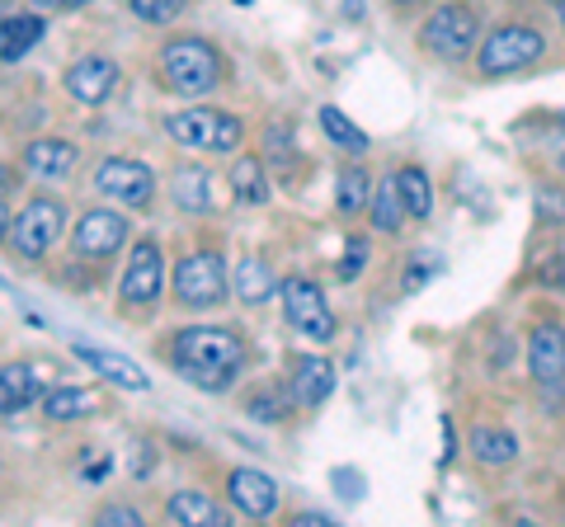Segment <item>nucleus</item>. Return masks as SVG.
Here are the masks:
<instances>
[{
	"label": "nucleus",
	"instance_id": "nucleus-1",
	"mask_svg": "<svg viewBox=\"0 0 565 527\" xmlns=\"http://www.w3.org/2000/svg\"><path fill=\"white\" fill-rule=\"evenodd\" d=\"M161 354L189 386H199L207 396H222L241 381L245 363H250V344L232 325H184V330H174Z\"/></svg>",
	"mask_w": 565,
	"mask_h": 527
},
{
	"label": "nucleus",
	"instance_id": "nucleus-2",
	"mask_svg": "<svg viewBox=\"0 0 565 527\" xmlns=\"http://www.w3.org/2000/svg\"><path fill=\"white\" fill-rule=\"evenodd\" d=\"M156 72H161V85L170 95H184V99H203L212 90H222L226 80V57L207 39H170L156 57Z\"/></svg>",
	"mask_w": 565,
	"mask_h": 527
},
{
	"label": "nucleus",
	"instance_id": "nucleus-3",
	"mask_svg": "<svg viewBox=\"0 0 565 527\" xmlns=\"http://www.w3.org/2000/svg\"><path fill=\"white\" fill-rule=\"evenodd\" d=\"M66 232V203L57 193H33V198L10 217V236L6 245L14 250V259H29V264H43L57 240Z\"/></svg>",
	"mask_w": 565,
	"mask_h": 527
},
{
	"label": "nucleus",
	"instance_id": "nucleus-4",
	"mask_svg": "<svg viewBox=\"0 0 565 527\" xmlns=\"http://www.w3.org/2000/svg\"><path fill=\"white\" fill-rule=\"evenodd\" d=\"M166 132H170V142H180L184 151H199V155H232L245 142V122L226 109H212V104L170 114Z\"/></svg>",
	"mask_w": 565,
	"mask_h": 527
},
{
	"label": "nucleus",
	"instance_id": "nucleus-5",
	"mask_svg": "<svg viewBox=\"0 0 565 527\" xmlns=\"http://www.w3.org/2000/svg\"><path fill=\"white\" fill-rule=\"evenodd\" d=\"M542 57H546V33H537L533 24H500L476 43V72L486 80L527 72V66Z\"/></svg>",
	"mask_w": 565,
	"mask_h": 527
},
{
	"label": "nucleus",
	"instance_id": "nucleus-6",
	"mask_svg": "<svg viewBox=\"0 0 565 527\" xmlns=\"http://www.w3.org/2000/svg\"><path fill=\"white\" fill-rule=\"evenodd\" d=\"M476 43H481V14L462 6V0L434 6L419 24V47L438 62H467Z\"/></svg>",
	"mask_w": 565,
	"mask_h": 527
},
{
	"label": "nucleus",
	"instance_id": "nucleus-7",
	"mask_svg": "<svg viewBox=\"0 0 565 527\" xmlns=\"http://www.w3.org/2000/svg\"><path fill=\"white\" fill-rule=\"evenodd\" d=\"M278 302H282V321H288L297 335L311 340V344H330L340 335V321H334V306L330 297L321 292V283L307 273H292L278 283Z\"/></svg>",
	"mask_w": 565,
	"mask_h": 527
},
{
	"label": "nucleus",
	"instance_id": "nucleus-8",
	"mask_svg": "<svg viewBox=\"0 0 565 527\" xmlns=\"http://www.w3.org/2000/svg\"><path fill=\"white\" fill-rule=\"evenodd\" d=\"M170 288H174V302L180 306L212 311L232 297V273H226L217 250H189V255H180V264H174Z\"/></svg>",
	"mask_w": 565,
	"mask_h": 527
},
{
	"label": "nucleus",
	"instance_id": "nucleus-9",
	"mask_svg": "<svg viewBox=\"0 0 565 527\" xmlns=\"http://www.w3.org/2000/svg\"><path fill=\"white\" fill-rule=\"evenodd\" d=\"M166 292V255L151 236L132 245L128 264H122V278H118V311L122 315H147Z\"/></svg>",
	"mask_w": 565,
	"mask_h": 527
},
{
	"label": "nucleus",
	"instance_id": "nucleus-10",
	"mask_svg": "<svg viewBox=\"0 0 565 527\" xmlns=\"http://www.w3.org/2000/svg\"><path fill=\"white\" fill-rule=\"evenodd\" d=\"M95 193L99 198L118 203L122 213H147L156 198V174L147 161H132V155H109L95 170Z\"/></svg>",
	"mask_w": 565,
	"mask_h": 527
},
{
	"label": "nucleus",
	"instance_id": "nucleus-11",
	"mask_svg": "<svg viewBox=\"0 0 565 527\" xmlns=\"http://www.w3.org/2000/svg\"><path fill=\"white\" fill-rule=\"evenodd\" d=\"M128 245V217L118 207H85L71 226V255L85 264H104Z\"/></svg>",
	"mask_w": 565,
	"mask_h": 527
},
{
	"label": "nucleus",
	"instance_id": "nucleus-12",
	"mask_svg": "<svg viewBox=\"0 0 565 527\" xmlns=\"http://www.w3.org/2000/svg\"><path fill=\"white\" fill-rule=\"evenodd\" d=\"M527 377L552 406L565 400V330L556 321H542L527 335Z\"/></svg>",
	"mask_w": 565,
	"mask_h": 527
},
{
	"label": "nucleus",
	"instance_id": "nucleus-13",
	"mask_svg": "<svg viewBox=\"0 0 565 527\" xmlns=\"http://www.w3.org/2000/svg\"><path fill=\"white\" fill-rule=\"evenodd\" d=\"M118 62L114 57H104V52H90V57H76L66 66V76H62V90L85 104V109H99L104 99H109L118 90Z\"/></svg>",
	"mask_w": 565,
	"mask_h": 527
},
{
	"label": "nucleus",
	"instance_id": "nucleus-14",
	"mask_svg": "<svg viewBox=\"0 0 565 527\" xmlns=\"http://www.w3.org/2000/svg\"><path fill=\"white\" fill-rule=\"evenodd\" d=\"M226 504H232V514L255 518V523L274 518L278 514V481L259 466H236L232 476H226Z\"/></svg>",
	"mask_w": 565,
	"mask_h": 527
},
{
	"label": "nucleus",
	"instance_id": "nucleus-15",
	"mask_svg": "<svg viewBox=\"0 0 565 527\" xmlns=\"http://www.w3.org/2000/svg\"><path fill=\"white\" fill-rule=\"evenodd\" d=\"M288 391L297 410H321L334 396V363H326L321 354H297L288 358Z\"/></svg>",
	"mask_w": 565,
	"mask_h": 527
},
{
	"label": "nucleus",
	"instance_id": "nucleus-16",
	"mask_svg": "<svg viewBox=\"0 0 565 527\" xmlns=\"http://www.w3.org/2000/svg\"><path fill=\"white\" fill-rule=\"evenodd\" d=\"M20 161L29 174H39V180H66L71 170L81 165V147L71 142V137H33V142H24Z\"/></svg>",
	"mask_w": 565,
	"mask_h": 527
},
{
	"label": "nucleus",
	"instance_id": "nucleus-17",
	"mask_svg": "<svg viewBox=\"0 0 565 527\" xmlns=\"http://www.w3.org/2000/svg\"><path fill=\"white\" fill-rule=\"evenodd\" d=\"M43 367L39 363H0V415H24L43 400Z\"/></svg>",
	"mask_w": 565,
	"mask_h": 527
},
{
	"label": "nucleus",
	"instance_id": "nucleus-18",
	"mask_svg": "<svg viewBox=\"0 0 565 527\" xmlns=\"http://www.w3.org/2000/svg\"><path fill=\"white\" fill-rule=\"evenodd\" d=\"M39 406H43V419H52V424H85V419L104 415V396L95 386H47Z\"/></svg>",
	"mask_w": 565,
	"mask_h": 527
},
{
	"label": "nucleus",
	"instance_id": "nucleus-19",
	"mask_svg": "<svg viewBox=\"0 0 565 527\" xmlns=\"http://www.w3.org/2000/svg\"><path fill=\"white\" fill-rule=\"evenodd\" d=\"M166 518L180 527H232V504L212 499L207 490H180V495H170Z\"/></svg>",
	"mask_w": 565,
	"mask_h": 527
},
{
	"label": "nucleus",
	"instance_id": "nucleus-20",
	"mask_svg": "<svg viewBox=\"0 0 565 527\" xmlns=\"http://www.w3.org/2000/svg\"><path fill=\"white\" fill-rule=\"evenodd\" d=\"M90 373H99L104 381H114V386H122V391H147V373L132 363V358H118V354H109V348H90V344H76L71 348Z\"/></svg>",
	"mask_w": 565,
	"mask_h": 527
},
{
	"label": "nucleus",
	"instance_id": "nucleus-21",
	"mask_svg": "<svg viewBox=\"0 0 565 527\" xmlns=\"http://www.w3.org/2000/svg\"><path fill=\"white\" fill-rule=\"evenodd\" d=\"M170 198L180 203L184 213H193V217L212 213L217 193H212V174H207V165H174V170H170Z\"/></svg>",
	"mask_w": 565,
	"mask_h": 527
},
{
	"label": "nucleus",
	"instance_id": "nucleus-22",
	"mask_svg": "<svg viewBox=\"0 0 565 527\" xmlns=\"http://www.w3.org/2000/svg\"><path fill=\"white\" fill-rule=\"evenodd\" d=\"M467 448L481 466H514L519 462V433L504 424H476Z\"/></svg>",
	"mask_w": 565,
	"mask_h": 527
},
{
	"label": "nucleus",
	"instance_id": "nucleus-23",
	"mask_svg": "<svg viewBox=\"0 0 565 527\" xmlns=\"http://www.w3.org/2000/svg\"><path fill=\"white\" fill-rule=\"evenodd\" d=\"M43 33H47L43 14H6L0 20V62H20L24 52L43 43Z\"/></svg>",
	"mask_w": 565,
	"mask_h": 527
},
{
	"label": "nucleus",
	"instance_id": "nucleus-24",
	"mask_svg": "<svg viewBox=\"0 0 565 527\" xmlns=\"http://www.w3.org/2000/svg\"><path fill=\"white\" fill-rule=\"evenodd\" d=\"M232 292L241 306H264L269 297H278V278L264 259H241L236 273H232Z\"/></svg>",
	"mask_w": 565,
	"mask_h": 527
},
{
	"label": "nucleus",
	"instance_id": "nucleus-25",
	"mask_svg": "<svg viewBox=\"0 0 565 527\" xmlns=\"http://www.w3.org/2000/svg\"><path fill=\"white\" fill-rule=\"evenodd\" d=\"M367 217H373V226L382 236H396L401 226H405V198H401V189H396V170L386 174V180L373 184V203H367Z\"/></svg>",
	"mask_w": 565,
	"mask_h": 527
},
{
	"label": "nucleus",
	"instance_id": "nucleus-26",
	"mask_svg": "<svg viewBox=\"0 0 565 527\" xmlns=\"http://www.w3.org/2000/svg\"><path fill=\"white\" fill-rule=\"evenodd\" d=\"M232 193L245 207L269 203V170H264V155H236L232 161Z\"/></svg>",
	"mask_w": 565,
	"mask_h": 527
},
{
	"label": "nucleus",
	"instance_id": "nucleus-27",
	"mask_svg": "<svg viewBox=\"0 0 565 527\" xmlns=\"http://www.w3.org/2000/svg\"><path fill=\"white\" fill-rule=\"evenodd\" d=\"M373 174H367L363 165H344L340 170V184H334V207H340L344 217H363L367 213V203H373Z\"/></svg>",
	"mask_w": 565,
	"mask_h": 527
},
{
	"label": "nucleus",
	"instance_id": "nucleus-28",
	"mask_svg": "<svg viewBox=\"0 0 565 527\" xmlns=\"http://www.w3.org/2000/svg\"><path fill=\"white\" fill-rule=\"evenodd\" d=\"M396 189L405 198V213H411V222H429L434 217V184H429V174H424L419 165H401L396 170Z\"/></svg>",
	"mask_w": 565,
	"mask_h": 527
},
{
	"label": "nucleus",
	"instance_id": "nucleus-29",
	"mask_svg": "<svg viewBox=\"0 0 565 527\" xmlns=\"http://www.w3.org/2000/svg\"><path fill=\"white\" fill-rule=\"evenodd\" d=\"M321 132H326V142L340 147L344 155H363L367 151V132L344 109H334V104H321Z\"/></svg>",
	"mask_w": 565,
	"mask_h": 527
},
{
	"label": "nucleus",
	"instance_id": "nucleus-30",
	"mask_svg": "<svg viewBox=\"0 0 565 527\" xmlns=\"http://www.w3.org/2000/svg\"><path fill=\"white\" fill-rule=\"evenodd\" d=\"M292 406V391L282 381H269V386H250L245 391V415L259 419V424H278L282 415Z\"/></svg>",
	"mask_w": 565,
	"mask_h": 527
},
{
	"label": "nucleus",
	"instance_id": "nucleus-31",
	"mask_svg": "<svg viewBox=\"0 0 565 527\" xmlns=\"http://www.w3.org/2000/svg\"><path fill=\"white\" fill-rule=\"evenodd\" d=\"M128 10L141 24H174L189 10V0H128Z\"/></svg>",
	"mask_w": 565,
	"mask_h": 527
},
{
	"label": "nucleus",
	"instance_id": "nucleus-32",
	"mask_svg": "<svg viewBox=\"0 0 565 527\" xmlns=\"http://www.w3.org/2000/svg\"><path fill=\"white\" fill-rule=\"evenodd\" d=\"M537 217L546 226H565V189H537Z\"/></svg>",
	"mask_w": 565,
	"mask_h": 527
},
{
	"label": "nucleus",
	"instance_id": "nucleus-33",
	"mask_svg": "<svg viewBox=\"0 0 565 527\" xmlns=\"http://www.w3.org/2000/svg\"><path fill=\"white\" fill-rule=\"evenodd\" d=\"M95 523H104V527H137L141 508L137 504H104V508H95Z\"/></svg>",
	"mask_w": 565,
	"mask_h": 527
},
{
	"label": "nucleus",
	"instance_id": "nucleus-34",
	"mask_svg": "<svg viewBox=\"0 0 565 527\" xmlns=\"http://www.w3.org/2000/svg\"><path fill=\"white\" fill-rule=\"evenodd\" d=\"M367 269V245L363 240H349V250H344V264H340V278L349 283V278H359Z\"/></svg>",
	"mask_w": 565,
	"mask_h": 527
},
{
	"label": "nucleus",
	"instance_id": "nucleus-35",
	"mask_svg": "<svg viewBox=\"0 0 565 527\" xmlns=\"http://www.w3.org/2000/svg\"><path fill=\"white\" fill-rule=\"evenodd\" d=\"M537 283H546V288H565V259H561V255H552V259L542 264V269H537Z\"/></svg>",
	"mask_w": 565,
	"mask_h": 527
},
{
	"label": "nucleus",
	"instance_id": "nucleus-36",
	"mask_svg": "<svg viewBox=\"0 0 565 527\" xmlns=\"http://www.w3.org/2000/svg\"><path fill=\"white\" fill-rule=\"evenodd\" d=\"M29 6H39L47 14H76V10L90 6V0H29Z\"/></svg>",
	"mask_w": 565,
	"mask_h": 527
},
{
	"label": "nucleus",
	"instance_id": "nucleus-37",
	"mask_svg": "<svg viewBox=\"0 0 565 527\" xmlns=\"http://www.w3.org/2000/svg\"><path fill=\"white\" fill-rule=\"evenodd\" d=\"M434 273V264H415V269L411 273H405V292H415L419 283H424V278H429Z\"/></svg>",
	"mask_w": 565,
	"mask_h": 527
},
{
	"label": "nucleus",
	"instance_id": "nucleus-38",
	"mask_svg": "<svg viewBox=\"0 0 565 527\" xmlns=\"http://www.w3.org/2000/svg\"><path fill=\"white\" fill-rule=\"evenodd\" d=\"M292 527H334V518L330 514H297Z\"/></svg>",
	"mask_w": 565,
	"mask_h": 527
},
{
	"label": "nucleus",
	"instance_id": "nucleus-39",
	"mask_svg": "<svg viewBox=\"0 0 565 527\" xmlns=\"http://www.w3.org/2000/svg\"><path fill=\"white\" fill-rule=\"evenodd\" d=\"M14 184H20V174H14V170H10L6 161H0V198H6V193H10Z\"/></svg>",
	"mask_w": 565,
	"mask_h": 527
},
{
	"label": "nucleus",
	"instance_id": "nucleus-40",
	"mask_svg": "<svg viewBox=\"0 0 565 527\" xmlns=\"http://www.w3.org/2000/svg\"><path fill=\"white\" fill-rule=\"evenodd\" d=\"M10 217H14V213H10V207H6V198H0V240H6V236H10Z\"/></svg>",
	"mask_w": 565,
	"mask_h": 527
},
{
	"label": "nucleus",
	"instance_id": "nucleus-41",
	"mask_svg": "<svg viewBox=\"0 0 565 527\" xmlns=\"http://www.w3.org/2000/svg\"><path fill=\"white\" fill-rule=\"evenodd\" d=\"M556 14H561V29H565V0H556Z\"/></svg>",
	"mask_w": 565,
	"mask_h": 527
},
{
	"label": "nucleus",
	"instance_id": "nucleus-42",
	"mask_svg": "<svg viewBox=\"0 0 565 527\" xmlns=\"http://www.w3.org/2000/svg\"><path fill=\"white\" fill-rule=\"evenodd\" d=\"M6 10H10V0H0V20H6Z\"/></svg>",
	"mask_w": 565,
	"mask_h": 527
},
{
	"label": "nucleus",
	"instance_id": "nucleus-43",
	"mask_svg": "<svg viewBox=\"0 0 565 527\" xmlns=\"http://www.w3.org/2000/svg\"><path fill=\"white\" fill-rule=\"evenodd\" d=\"M556 128H565V114H561V118H556Z\"/></svg>",
	"mask_w": 565,
	"mask_h": 527
},
{
	"label": "nucleus",
	"instance_id": "nucleus-44",
	"mask_svg": "<svg viewBox=\"0 0 565 527\" xmlns=\"http://www.w3.org/2000/svg\"><path fill=\"white\" fill-rule=\"evenodd\" d=\"M0 288H6V278H0Z\"/></svg>",
	"mask_w": 565,
	"mask_h": 527
},
{
	"label": "nucleus",
	"instance_id": "nucleus-45",
	"mask_svg": "<svg viewBox=\"0 0 565 527\" xmlns=\"http://www.w3.org/2000/svg\"><path fill=\"white\" fill-rule=\"evenodd\" d=\"M0 471H6V462H0Z\"/></svg>",
	"mask_w": 565,
	"mask_h": 527
},
{
	"label": "nucleus",
	"instance_id": "nucleus-46",
	"mask_svg": "<svg viewBox=\"0 0 565 527\" xmlns=\"http://www.w3.org/2000/svg\"><path fill=\"white\" fill-rule=\"evenodd\" d=\"M561 165H565V161H561Z\"/></svg>",
	"mask_w": 565,
	"mask_h": 527
}]
</instances>
